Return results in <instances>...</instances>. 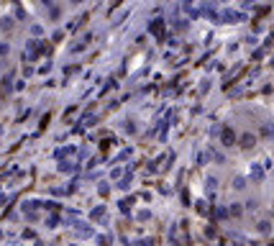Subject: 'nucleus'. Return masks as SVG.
<instances>
[]
</instances>
